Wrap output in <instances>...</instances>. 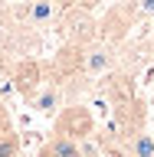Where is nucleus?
<instances>
[{
  "label": "nucleus",
  "mask_w": 154,
  "mask_h": 157,
  "mask_svg": "<svg viewBox=\"0 0 154 157\" xmlns=\"http://www.w3.org/2000/svg\"><path fill=\"white\" fill-rule=\"evenodd\" d=\"M92 128H95V121H92V115H89V108H59L56 111V134L69 137V141H85L89 134H92Z\"/></svg>",
  "instance_id": "obj_1"
},
{
  "label": "nucleus",
  "mask_w": 154,
  "mask_h": 157,
  "mask_svg": "<svg viewBox=\"0 0 154 157\" xmlns=\"http://www.w3.org/2000/svg\"><path fill=\"white\" fill-rule=\"evenodd\" d=\"M39 82H43V69H39V62H33V59H26V62H20L17 72H13V88H17L20 98H33L39 92Z\"/></svg>",
  "instance_id": "obj_2"
},
{
  "label": "nucleus",
  "mask_w": 154,
  "mask_h": 157,
  "mask_svg": "<svg viewBox=\"0 0 154 157\" xmlns=\"http://www.w3.org/2000/svg\"><path fill=\"white\" fill-rule=\"evenodd\" d=\"M30 101H33V108H36L43 118H53L59 108H62V92H59L56 85H46L43 92H36V95L30 98Z\"/></svg>",
  "instance_id": "obj_4"
},
{
  "label": "nucleus",
  "mask_w": 154,
  "mask_h": 157,
  "mask_svg": "<svg viewBox=\"0 0 154 157\" xmlns=\"http://www.w3.org/2000/svg\"><path fill=\"white\" fill-rule=\"evenodd\" d=\"M49 3H53L56 10H72V7L79 3V0H49Z\"/></svg>",
  "instance_id": "obj_10"
},
{
  "label": "nucleus",
  "mask_w": 154,
  "mask_h": 157,
  "mask_svg": "<svg viewBox=\"0 0 154 157\" xmlns=\"http://www.w3.org/2000/svg\"><path fill=\"white\" fill-rule=\"evenodd\" d=\"M3 131H10V111L3 108V101H0V134Z\"/></svg>",
  "instance_id": "obj_9"
},
{
  "label": "nucleus",
  "mask_w": 154,
  "mask_h": 157,
  "mask_svg": "<svg viewBox=\"0 0 154 157\" xmlns=\"http://www.w3.org/2000/svg\"><path fill=\"white\" fill-rule=\"evenodd\" d=\"M39 157H82V144H79V141H69V137H62V134H53L46 144H43Z\"/></svg>",
  "instance_id": "obj_3"
},
{
  "label": "nucleus",
  "mask_w": 154,
  "mask_h": 157,
  "mask_svg": "<svg viewBox=\"0 0 154 157\" xmlns=\"http://www.w3.org/2000/svg\"><path fill=\"white\" fill-rule=\"evenodd\" d=\"M92 72H98V69L108 66V49H95V52H89V62H85Z\"/></svg>",
  "instance_id": "obj_8"
},
{
  "label": "nucleus",
  "mask_w": 154,
  "mask_h": 157,
  "mask_svg": "<svg viewBox=\"0 0 154 157\" xmlns=\"http://www.w3.org/2000/svg\"><path fill=\"white\" fill-rule=\"evenodd\" d=\"M82 7H95V3H102V0H79Z\"/></svg>",
  "instance_id": "obj_11"
},
{
  "label": "nucleus",
  "mask_w": 154,
  "mask_h": 157,
  "mask_svg": "<svg viewBox=\"0 0 154 157\" xmlns=\"http://www.w3.org/2000/svg\"><path fill=\"white\" fill-rule=\"evenodd\" d=\"M59 10L53 7V3H49V0H36V3H33V7H30V17L36 20V23H49V20L56 17Z\"/></svg>",
  "instance_id": "obj_7"
},
{
  "label": "nucleus",
  "mask_w": 154,
  "mask_h": 157,
  "mask_svg": "<svg viewBox=\"0 0 154 157\" xmlns=\"http://www.w3.org/2000/svg\"><path fill=\"white\" fill-rule=\"evenodd\" d=\"M0 157H20V134L13 128L0 134Z\"/></svg>",
  "instance_id": "obj_6"
},
{
  "label": "nucleus",
  "mask_w": 154,
  "mask_h": 157,
  "mask_svg": "<svg viewBox=\"0 0 154 157\" xmlns=\"http://www.w3.org/2000/svg\"><path fill=\"white\" fill-rule=\"evenodd\" d=\"M128 157H154V134L148 131L128 134Z\"/></svg>",
  "instance_id": "obj_5"
}]
</instances>
